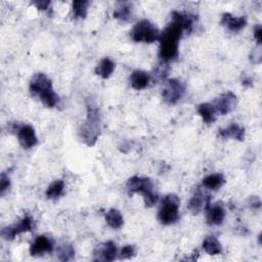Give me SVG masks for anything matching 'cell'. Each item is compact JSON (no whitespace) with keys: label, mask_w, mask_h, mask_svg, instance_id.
<instances>
[{"label":"cell","mask_w":262,"mask_h":262,"mask_svg":"<svg viewBox=\"0 0 262 262\" xmlns=\"http://www.w3.org/2000/svg\"><path fill=\"white\" fill-rule=\"evenodd\" d=\"M210 201L211 195L209 193H206L202 188L199 187L189 200L187 208L192 214H198L206 209V207L211 203Z\"/></svg>","instance_id":"obj_11"},{"label":"cell","mask_w":262,"mask_h":262,"mask_svg":"<svg viewBox=\"0 0 262 262\" xmlns=\"http://www.w3.org/2000/svg\"><path fill=\"white\" fill-rule=\"evenodd\" d=\"M179 198L174 193L166 194L158 212V219L163 225H170L179 219Z\"/></svg>","instance_id":"obj_5"},{"label":"cell","mask_w":262,"mask_h":262,"mask_svg":"<svg viewBox=\"0 0 262 262\" xmlns=\"http://www.w3.org/2000/svg\"><path fill=\"white\" fill-rule=\"evenodd\" d=\"M206 221L209 225H220L225 218V208L222 202L209 204L206 209Z\"/></svg>","instance_id":"obj_10"},{"label":"cell","mask_w":262,"mask_h":262,"mask_svg":"<svg viewBox=\"0 0 262 262\" xmlns=\"http://www.w3.org/2000/svg\"><path fill=\"white\" fill-rule=\"evenodd\" d=\"M132 15H133V4L131 2H128V1L117 2L113 12L114 18L128 21L131 19Z\"/></svg>","instance_id":"obj_15"},{"label":"cell","mask_w":262,"mask_h":262,"mask_svg":"<svg viewBox=\"0 0 262 262\" xmlns=\"http://www.w3.org/2000/svg\"><path fill=\"white\" fill-rule=\"evenodd\" d=\"M262 57V51H261V45H258L253 51H252V54L250 55V59L253 63H260L261 62V58Z\"/></svg>","instance_id":"obj_29"},{"label":"cell","mask_w":262,"mask_h":262,"mask_svg":"<svg viewBox=\"0 0 262 262\" xmlns=\"http://www.w3.org/2000/svg\"><path fill=\"white\" fill-rule=\"evenodd\" d=\"M30 92L38 96L42 103L47 107H54L58 103V95L52 87L51 80L44 73L35 74L30 81Z\"/></svg>","instance_id":"obj_2"},{"label":"cell","mask_w":262,"mask_h":262,"mask_svg":"<svg viewBox=\"0 0 262 262\" xmlns=\"http://www.w3.org/2000/svg\"><path fill=\"white\" fill-rule=\"evenodd\" d=\"M195 18V15L186 12L176 10L172 12L170 24L161 33L159 38V56L163 62L168 63L169 61L176 59L178 56L179 39L182 37L183 32L191 30Z\"/></svg>","instance_id":"obj_1"},{"label":"cell","mask_w":262,"mask_h":262,"mask_svg":"<svg viewBox=\"0 0 262 262\" xmlns=\"http://www.w3.org/2000/svg\"><path fill=\"white\" fill-rule=\"evenodd\" d=\"M100 114L93 105H87V116L80 127V138L88 146H93L100 135Z\"/></svg>","instance_id":"obj_3"},{"label":"cell","mask_w":262,"mask_h":262,"mask_svg":"<svg viewBox=\"0 0 262 262\" xmlns=\"http://www.w3.org/2000/svg\"><path fill=\"white\" fill-rule=\"evenodd\" d=\"M114 70H115L114 61L108 57H104L96 66L95 74L100 76L102 79H107L111 77Z\"/></svg>","instance_id":"obj_20"},{"label":"cell","mask_w":262,"mask_h":262,"mask_svg":"<svg viewBox=\"0 0 262 262\" xmlns=\"http://www.w3.org/2000/svg\"><path fill=\"white\" fill-rule=\"evenodd\" d=\"M63 188H64V183L62 180H55L53 181L46 189L45 194L48 199L50 200H54L59 198L62 192H63Z\"/></svg>","instance_id":"obj_24"},{"label":"cell","mask_w":262,"mask_h":262,"mask_svg":"<svg viewBox=\"0 0 262 262\" xmlns=\"http://www.w3.org/2000/svg\"><path fill=\"white\" fill-rule=\"evenodd\" d=\"M185 92L184 84L178 79H169L166 82V86L163 89L162 96L166 103L175 104L177 103Z\"/></svg>","instance_id":"obj_7"},{"label":"cell","mask_w":262,"mask_h":262,"mask_svg":"<svg viewBox=\"0 0 262 262\" xmlns=\"http://www.w3.org/2000/svg\"><path fill=\"white\" fill-rule=\"evenodd\" d=\"M224 182L225 179L221 173H213L203 179V187L207 189H218Z\"/></svg>","instance_id":"obj_23"},{"label":"cell","mask_w":262,"mask_h":262,"mask_svg":"<svg viewBox=\"0 0 262 262\" xmlns=\"http://www.w3.org/2000/svg\"><path fill=\"white\" fill-rule=\"evenodd\" d=\"M105 221L114 229H119L124 224V219L121 212L115 208H111L105 213Z\"/></svg>","instance_id":"obj_21"},{"label":"cell","mask_w":262,"mask_h":262,"mask_svg":"<svg viewBox=\"0 0 262 262\" xmlns=\"http://www.w3.org/2000/svg\"><path fill=\"white\" fill-rule=\"evenodd\" d=\"M126 187L130 194L136 192L142 193L146 207H152L158 202V194L154 191V184L149 178L132 176L128 179Z\"/></svg>","instance_id":"obj_4"},{"label":"cell","mask_w":262,"mask_h":262,"mask_svg":"<svg viewBox=\"0 0 262 262\" xmlns=\"http://www.w3.org/2000/svg\"><path fill=\"white\" fill-rule=\"evenodd\" d=\"M10 185V179L8 177V175H6L5 172L1 173V177H0V193L1 195L4 194V192L8 189Z\"/></svg>","instance_id":"obj_28"},{"label":"cell","mask_w":262,"mask_h":262,"mask_svg":"<svg viewBox=\"0 0 262 262\" xmlns=\"http://www.w3.org/2000/svg\"><path fill=\"white\" fill-rule=\"evenodd\" d=\"M216 113L219 115H226L230 112H232L236 105H237V97L234 93L227 91L223 94H221L213 104Z\"/></svg>","instance_id":"obj_9"},{"label":"cell","mask_w":262,"mask_h":262,"mask_svg":"<svg viewBox=\"0 0 262 262\" xmlns=\"http://www.w3.org/2000/svg\"><path fill=\"white\" fill-rule=\"evenodd\" d=\"M53 250V244L45 235H39L32 243L30 247V254L32 256H42L44 253H51Z\"/></svg>","instance_id":"obj_14"},{"label":"cell","mask_w":262,"mask_h":262,"mask_svg":"<svg viewBox=\"0 0 262 262\" xmlns=\"http://www.w3.org/2000/svg\"><path fill=\"white\" fill-rule=\"evenodd\" d=\"M196 111L199 113V115L202 117L204 123L206 124H211L216 120V110L214 107V105L210 102H203L201 104L198 105Z\"/></svg>","instance_id":"obj_19"},{"label":"cell","mask_w":262,"mask_h":262,"mask_svg":"<svg viewBox=\"0 0 262 262\" xmlns=\"http://www.w3.org/2000/svg\"><path fill=\"white\" fill-rule=\"evenodd\" d=\"M19 144L28 149L35 146L38 142V138L35 133V129L31 125H21L16 131Z\"/></svg>","instance_id":"obj_12"},{"label":"cell","mask_w":262,"mask_h":262,"mask_svg":"<svg viewBox=\"0 0 262 262\" xmlns=\"http://www.w3.org/2000/svg\"><path fill=\"white\" fill-rule=\"evenodd\" d=\"M88 6H89V1H86V0L74 1L72 4V8H73V13L75 17L77 18L86 17Z\"/></svg>","instance_id":"obj_25"},{"label":"cell","mask_w":262,"mask_h":262,"mask_svg":"<svg viewBox=\"0 0 262 262\" xmlns=\"http://www.w3.org/2000/svg\"><path fill=\"white\" fill-rule=\"evenodd\" d=\"M58 259L60 261H69L72 260L75 256V250L71 244L63 243L59 246L58 250Z\"/></svg>","instance_id":"obj_26"},{"label":"cell","mask_w":262,"mask_h":262,"mask_svg":"<svg viewBox=\"0 0 262 262\" xmlns=\"http://www.w3.org/2000/svg\"><path fill=\"white\" fill-rule=\"evenodd\" d=\"M33 4L38 8V9H42V10H46L48 9L49 5H50V1L46 0V1H35L33 2Z\"/></svg>","instance_id":"obj_31"},{"label":"cell","mask_w":262,"mask_h":262,"mask_svg":"<svg viewBox=\"0 0 262 262\" xmlns=\"http://www.w3.org/2000/svg\"><path fill=\"white\" fill-rule=\"evenodd\" d=\"M150 81V76L144 71L135 70L130 75V84L131 87L135 90H141L147 87Z\"/></svg>","instance_id":"obj_17"},{"label":"cell","mask_w":262,"mask_h":262,"mask_svg":"<svg viewBox=\"0 0 262 262\" xmlns=\"http://www.w3.org/2000/svg\"><path fill=\"white\" fill-rule=\"evenodd\" d=\"M98 254L100 257L98 260H104V261H114L117 258L118 250L117 246L114 242L108 241L98 247Z\"/></svg>","instance_id":"obj_18"},{"label":"cell","mask_w":262,"mask_h":262,"mask_svg":"<svg viewBox=\"0 0 262 262\" xmlns=\"http://www.w3.org/2000/svg\"><path fill=\"white\" fill-rule=\"evenodd\" d=\"M203 248L206 251L207 254L209 255H219L222 252V247L219 241L213 236V235H208L205 237L203 241Z\"/></svg>","instance_id":"obj_22"},{"label":"cell","mask_w":262,"mask_h":262,"mask_svg":"<svg viewBox=\"0 0 262 262\" xmlns=\"http://www.w3.org/2000/svg\"><path fill=\"white\" fill-rule=\"evenodd\" d=\"M220 24L223 27H225L228 31L237 33L246 27L247 17L246 16H234L229 12H225L221 16Z\"/></svg>","instance_id":"obj_13"},{"label":"cell","mask_w":262,"mask_h":262,"mask_svg":"<svg viewBox=\"0 0 262 262\" xmlns=\"http://www.w3.org/2000/svg\"><path fill=\"white\" fill-rule=\"evenodd\" d=\"M254 37L257 41V44L261 45V42H262V28H261L260 25H257L254 28Z\"/></svg>","instance_id":"obj_30"},{"label":"cell","mask_w":262,"mask_h":262,"mask_svg":"<svg viewBox=\"0 0 262 262\" xmlns=\"http://www.w3.org/2000/svg\"><path fill=\"white\" fill-rule=\"evenodd\" d=\"M218 136L221 138H233L235 140L243 141L245 138V129L238 124L232 123L225 128L219 129Z\"/></svg>","instance_id":"obj_16"},{"label":"cell","mask_w":262,"mask_h":262,"mask_svg":"<svg viewBox=\"0 0 262 262\" xmlns=\"http://www.w3.org/2000/svg\"><path fill=\"white\" fill-rule=\"evenodd\" d=\"M159 29L150 23L148 19H141L134 25L130 32V37L135 42L152 43L159 41L160 38Z\"/></svg>","instance_id":"obj_6"},{"label":"cell","mask_w":262,"mask_h":262,"mask_svg":"<svg viewBox=\"0 0 262 262\" xmlns=\"http://www.w3.org/2000/svg\"><path fill=\"white\" fill-rule=\"evenodd\" d=\"M135 248L131 245H126L124 246L121 251H120V254H119V259H130L132 257L135 256Z\"/></svg>","instance_id":"obj_27"},{"label":"cell","mask_w":262,"mask_h":262,"mask_svg":"<svg viewBox=\"0 0 262 262\" xmlns=\"http://www.w3.org/2000/svg\"><path fill=\"white\" fill-rule=\"evenodd\" d=\"M260 205H261V202H260V199L258 196H252L251 198V201H250V206L254 209H259L260 208Z\"/></svg>","instance_id":"obj_32"},{"label":"cell","mask_w":262,"mask_h":262,"mask_svg":"<svg viewBox=\"0 0 262 262\" xmlns=\"http://www.w3.org/2000/svg\"><path fill=\"white\" fill-rule=\"evenodd\" d=\"M33 219L30 216H25L21 220H19L16 224H13L11 226L3 227L1 230V236L6 241L13 239L16 235L28 232L33 229Z\"/></svg>","instance_id":"obj_8"}]
</instances>
